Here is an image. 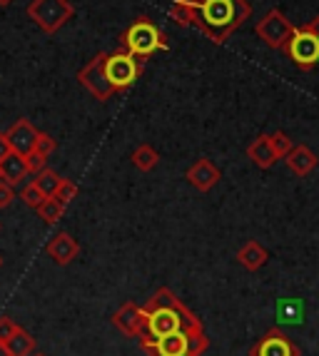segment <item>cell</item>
<instances>
[{"label": "cell", "mask_w": 319, "mask_h": 356, "mask_svg": "<svg viewBox=\"0 0 319 356\" xmlns=\"http://www.w3.org/2000/svg\"><path fill=\"white\" fill-rule=\"evenodd\" d=\"M252 8L247 0H200L197 3V30H202L212 42H225L244 20H249Z\"/></svg>", "instance_id": "1"}, {"label": "cell", "mask_w": 319, "mask_h": 356, "mask_svg": "<svg viewBox=\"0 0 319 356\" xmlns=\"http://www.w3.org/2000/svg\"><path fill=\"white\" fill-rule=\"evenodd\" d=\"M140 339L142 349L148 351L150 356H202L210 346L207 334H187V332H175L170 337L162 339Z\"/></svg>", "instance_id": "2"}, {"label": "cell", "mask_w": 319, "mask_h": 356, "mask_svg": "<svg viewBox=\"0 0 319 356\" xmlns=\"http://www.w3.org/2000/svg\"><path fill=\"white\" fill-rule=\"evenodd\" d=\"M123 45H125V53L145 60L153 53H157V50H165L167 40H165V33H162L153 20L137 18L135 23L123 33Z\"/></svg>", "instance_id": "3"}, {"label": "cell", "mask_w": 319, "mask_h": 356, "mask_svg": "<svg viewBox=\"0 0 319 356\" xmlns=\"http://www.w3.org/2000/svg\"><path fill=\"white\" fill-rule=\"evenodd\" d=\"M25 15L42 33L53 35L75 15V8H72L70 0H30V6L25 8Z\"/></svg>", "instance_id": "4"}, {"label": "cell", "mask_w": 319, "mask_h": 356, "mask_svg": "<svg viewBox=\"0 0 319 356\" xmlns=\"http://www.w3.org/2000/svg\"><path fill=\"white\" fill-rule=\"evenodd\" d=\"M142 72V60L135 58L130 53H110L105 55V75L107 83L113 85L115 92H123L130 85H135V80Z\"/></svg>", "instance_id": "5"}, {"label": "cell", "mask_w": 319, "mask_h": 356, "mask_svg": "<svg viewBox=\"0 0 319 356\" xmlns=\"http://www.w3.org/2000/svg\"><path fill=\"white\" fill-rule=\"evenodd\" d=\"M284 50L299 70H312L314 65H319V35L309 33L307 28L292 30V38L287 40Z\"/></svg>", "instance_id": "6"}, {"label": "cell", "mask_w": 319, "mask_h": 356, "mask_svg": "<svg viewBox=\"0 0 319 356\" xmlns=\"http://www.w3.org/2000/svg\"><path fill=\"white\" fill-rule=\"evenodd\" d=\"M292 30H295V25L287 20V15L279 8H272L260 23L254 25V33L260 35V40H265L267 48L272 50H284L287 40L292 38Z\"/></svg>", "instance_id": "7"}, {"label": "cell", "mask_w": 319, "mask_h": 356, "mask_svg": "<svg viewBox=\"0 0 319 356\" xmlns=\"http://www.w3.org/2000/svg\"><path fill=\"white\" fill-rule=\"evenodd\" d=\"M105 55L107 53L95 55L88 65L77 72V83L83 85L95 100H100V102L110 100V97L115 95L113 85L107 83V75H105Z\"/></svg>", "instance_id": "8"}, {"label": "cell", "mask_w": 319, "mask_h": 356, "mask_svg": "<svg viewBox=\"0 0 319 356\" xmlns=\"http://www.w3.org/2000/svg\"><path fill=\"white\" fill-rule=\"evenodd\" d=\"M249 356H299V349H297V344L290 337H284L282 332L272 329L252 346Z\"/></svg>", "instance_id": "9"}, {"label": "cell", "mask_w": 319, "mask_h": 356, "mask_svg": "<svg viewBox=\"0 0 319 356\" xmlns=\"http://www.w3.org/2000/svg\"><path fill=\"white\" fill-rule=\"evenodd\" d=\"M113 324L125 334V337L137 339L145 329V312L135 302H125L113 314Z\"/></svg>", "instance_id": "10"}, {"label": "cell", "mask_w": 319, "mask_h": 356, "mask_svg": "<svg viewBox=\"0 0 319 356\" xmlns=\"http://www.w3.org/2000/svg\"><path fill=\"white\" fill-rule=\"evenodd\" d=\"M38 132H40V130H38L30 120H25V118L18 120V122H15V125L6 132L8 143H10V149H13V152H18L20 157H28V154L33 152V147H36Z\"/></svg>", "instance_id": "11"}, {"label": "cell", "mask_w": 319, "mask_h": 356, "mask_svg": "<svg viewBox=\"0 0 319 356\" xmlns=\"http://www.w3.org/2000/svg\"><path fill=\"white\" fill-rule=\"evenodd\" d=\"M45 252L58 267H68V264L80 254V242H77L72 234H68V232H58V234L47 242Z\"/></svg>", "instance_id": "12"}, {"label": "cell", "mask_w": 319, "mask_h": 356, "mask_svg": "<svg viewBox=\"0 0 319 356\" xmlns=\"http://www.w3.org/2000/svg\"><path fill=\"white\" fill-rule=\"evenodd\" d=\"M219 177H222V175H219L217 165H215L210 157H200V160H197L195 165L185 172V179H187V182L200 192H210L215 184L219 182Z\"/></svg>", "instance_id": "13"}, {"label": "cell", "mask_w": 319, "mask_h": 356, "mask_svg": "<svg viewBox=\"0 0 319 356\" xmlns=\"http://www.w3.org/2000/svg\"><path fill=\"white\" fill-rule=\"evenodd\" d=\"M284 162L290 167L297 177H307L317 167V154L307 147V145H292V149L284 154Z\"/></svg>", "instance_id": "14"}, {"label": "cell", "mask_w": 319, "mask_h": 356, "mask_svg": "<svg viewBox=\"0 0 319 356\" xmlns=\"http://www.w3.org/2000/svg\"><path fill=\"white\" fill-rule=\"evenodd\" d=\"M267 259H270V252H267L260 242H254V239L244 242L242 247L237 250V261H240L247 272H260L267 264Z\"/></svg>", "instance_id": "15"}, {"label": "cell", "mask_w": 319, "mask_h": 356, "mask_svg": "<svg viewBox=\"0 0 319 356\" xmlns=\"http://www.w3.org/2000/svg\"><path fill=\"white\" fill-rule=\"evenodd\" d=\"M247 157L260 167V170H270V167H274V162L279 160L277 154H274L272 145H270V135L254 137L247 147Z\"/></svg>", "instance_id": "16"}, {"label": "cell", "mask_w": 319, "mask_h": 356, "mask_svg": "<svg viewBox=\"0 0 319 356\" xmlns=\"http://www.w3.org/2000/svg\"><path fill=\"white\" fill-rule=\"evenodd\" d=\"M28 165H25V157H20L18 152H10L6 160L0 162V179H6L8 184H20L28 177Z\"/></svg>", "instance_id": "17"}, {"label": "cell", "mask_w": 319, "mask_h": 356, "mask_svg": "<svg viewBox=\"0 0 319 356\" xmlns=\"http://www.w3.org/2000/svg\"><path fill=\"white\" fill-rule=\"evenodd\" d=\"M277 321L279 324H302L304 321V302L295 297L277 302Z\"/></svg>", "instance_id": "18"}, {"label": "cell", "mask_w": 319, "mask_h": 356, "mask_svg": "<svg viewBox=\"0 0 319 356\" xmlns=\"http://www.w3.org/2000/svg\"><path fill=\"white\" fill-rule=\"evenodd\" d=\"M36 346H38L36 337H33L30 332H25L23 327L15 329V334L6 341V349L10 356H30L33 351H36Z\"/></svg>", "instance_id": "19"}, {"label": "cell", "mask_w": 319, "mask_h": 356, "mask_svg": "<svg viewBox=\"0 0 319 356\" xmlns=\"http://www.w3.org/2000/svg\"><path fill=\"white\" fill-rule=\"evenodd\" d=\"M170 18L178 25H192V28H197V3L175 0L170 8Z\"/></svg>", "instance_id": "20"}, {"label": "cell", "mask_w": 319, "mask_h": 356, "mask_svg": "<svg viewBox=\"0 0 319 356\" xmlns=\"http://www.w3.org/2000/svg\"><path fill=\"white\" fill-rule=\"evenodd\" d=\"M160 162V154L155 147H150V145H140V147L132 152V165L140 170V172H153L155 167H157Z\"/></svg>", "instance_id": "21"}, {"label": "cell", "mask_w": 319, "mask_h": 356, "mask_svg": "<svg viewBox=\"0 0 319 356\" xmlns=\"http://www.w3.org/2000/svg\"><path fill=\"white\" fill-rule=\"evenodd\" d=\"M36 187L42 192L45 197H53L55 195V190L60 187V182H63V177H60L55 170H50V167H42L40 172H36Z\"/></svg>", "instance_id": "22"}, {"label": "cell", "mask_w": 319, "mask_h": 356, "mask_svg": "<svg viewBox=\"0 0 319 356\" xmlns=\"http://www.w3.org/2000/svg\"><path fill=\"white\" fill-rule=\"evenodd\" d=\"M36 212L40 214V220L45 222V225H55V222L63 217V212H65V204H60L55 197H45Z\"/></svg>", "instance_id": "23"}, {"label": "cell", "mask_w": 319, "mask_h": 356, "mask_svg": "<svg viewBox=\"0 0 319 356\" xmlns=\"http://www.w3.org/2000/svg\"><path fill=\"white\" fill-rule=\"evenodd\" d=\"M270 145H272L274 154H277L279 160H284V154L290 152L292 145H295V143L290 140V135H287V132L277 130V132H272V135H270Z\"/></svg>", "instance_id": "24"}, {"label": "cell", "mask_w": 319, "mask_h": 356, "mask_svg": "<svg viewBox=\"0 0 319 356\" xmlns=\"http://www.w3.org/2000/svg\"><path fill=\"white\" fill-rule=\"evenodd\" d=\"M20 200H23L30 209H38L42 204V200H45V195L38 190L36 182H30V184H23V190H20Z\"/></svg>", "instance_id": "25"}, {"label": "cell", "mask_w": 319, "mask_h": 356, "mask_svg": "<svg viewBox=\"0 0 319 356\" xmlns=\"http://www.w3.org/2000/svg\"><path fill=\"white\" fill-rule=\"evenodd\" d=\"M75 195H77V184L75 182H70V179H63V182H60V187L58 190H55V200H58L60 204H70L72 200H75Z\"/></svg>", "instance_id": "26"}, {"label": "cell", "mask_w": 319, "mask_h": 356, "mask_svg": "<svg viewBox=\"0 0 319 356\" xmlns=\"http://www.w3.org/2000/svg\"><path fill=\"white\" fill-rule=\"evenodd\" d=\"M55 147H58V143H55L53 137L47 135V132H38V140H36V152H40L42 157H50V154L55 152Z\"/></svg>", "instance_id": "27"}, {"label": "cell", "mask_w": 319, "mask_h": 356, "mask_svg": "<svg viewBox=\"0 0 319 356\" xmlns=\"http://www.w3.org/2000/svg\"><path fill=\"white\" fill-rule=\"evenodd\" d=\"M15 329H18V324L10 316H0V344H6L8 339L15 334Z\"/></svg>", "instance_id": "28"}, {"label": "cell", "mask_w": 319, "mask_h": 356, "mask_svg": "<svg viewBox=\"0 0 319 356\" xmlns=\"http://www.w3.org/2000/svg\"><path fill=\"white\" fill-rule=\"evenodd\" d=\"M45 162H47V157H42L40 152H36V149H33V152L28 154V157H25V165H28V172H40L42 167H45Z\"/></svg>", "instance_id": "29"}, {"label": "cell", "mask_w": 319, "mask_h": 356, "mask_svg": "<svg viewBox=\"0 0 319 356\" xmlns=\"http://www.w3.org/2000/svg\"><path fill=\"white\" fill-rule=\"evenodd\" d=\"M13 200H15V190H13V184H8L6 179H0V209L10 207Z\"/></svg>", "instance_id": "30"}, {"label": "cell", "mask_w": 319, "mask_h": 356, "mask_svg": "<svg viewBox=\"0 0 319 356\" xmlns=\"http://www.w3.org/2000/svg\"><path fill=\"white\" fill-rule=\"evenodd\" d=\"M10 152H13V149H10V143H8V135H6V132H0V162L6 160Z\"/></svg>", "instance_id": "31"}, {"label": "cell", "mask_w": 319, "mask_h": 356, "mask_svg": "<svg viewBox=\"0 0 319 356\" xmlns=\"http://www.w3.org/2000/svg\"><path fill=\"white\" fill-rule=\"evenodd\" d=\"M302 28H307L309 33H314V35H319V15H317V18H312V20H309L307 25H302Z\"/></svg>", "instance_id": "32"}, {"label": "cell", "mask_w": 319, "mask_h": 356, "mask_svg": "<svg viewBox=\"0 0 319 356\" xmlns=\"http://www.w3.org/2000/svg\"><path fill=\"white\" fill-rule=\"evenodd\" d=\"M0 356H10V354H8V349H6V344H0Z\"/></svg>", "instance_id": "33"}, {"label": "cell", "mask_w": 319, "mask_h": 356, "mask_svg": "<svg viewBox=\"0 0 319 356\" xmlns=\"http://www.w3.org/2000/svg\"><path fill=\"white\" fill-rule=\"evenodd\" d=\"M10 3H13V0H0V6H3V8H6V6H10Z\"/></svg>", "instance_id": "34"}, {"label": "cell", "mask_w": 319, "mask_h": 356, "mask_svg": "<svg viewBox=\"0 0 319 356\" xmlns=\"http://www.w3.org/2000/svg\"><path fill=\"white\" fill-rule=\"evenodd\" d=\"M182 3H200V0H182Z\"/></svg>", "instance_id": "35"}, {"label": "cell", "mask_w": 319, "mask_h": 356, "mask_svg": "<svg viewBox=\"0 0 319 356\" xmlns=\"http://www.w3.org/2000/svg\"><path fill=\"white\" fill-rule=\"evenodd\" d=\"M30 356H45V354H30Z\"/></svg>", "instance_id": "36"}, {"label": "cell", "mask_w": 319, "mask_h": 356, "mask_svg": "<svg viewBox=\"0 0 319 356\" xmlns=\"http://www.w3.org/2000/svg\"><path fill=\"white\" fill-rule=\"evenodd\" d=\"M0 267H3V257H0Z\"/></svg>", "instance_id": "37"}]
</instances>
